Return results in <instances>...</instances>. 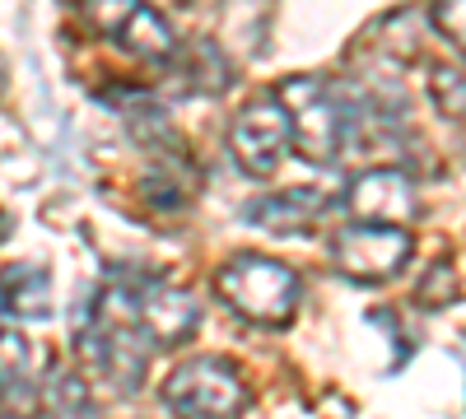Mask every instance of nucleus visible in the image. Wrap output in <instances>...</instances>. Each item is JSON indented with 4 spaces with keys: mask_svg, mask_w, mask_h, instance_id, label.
Segmentation results:
<instances>
[{
    "mask_svg": "<svg viewBox=\"0 0 466 419\" xmlns=\"http://www.w3.org/2000/svg\"><path fill=\"white\" fill-rule=\"evenodd\" d=\"M80 354L112 392H140L149 368V335L140 317V294L131 284H103L94 298V313L80 331Z\"/></svg>",
    "mask_w": 466,
    "mask_h": 419,
    "instance_id": "1",
    "label": "nucleus"
},
{
    "mask_svg": "<svg viewBox=\"0 0 466 419\" xmlns=\"http://www.w3.org/2000/svg\"><path fill=\"white\" fill-rule=\"evenodd\" d=\"M289 131H294V149L308 164H336L345 155V145L355 140V107L350 98L336 94L331 80L322 75H289L276 89Z\"/></svg>",
    "mask_w": 466,
    "mask_h": 419,
    "instance_id": "2",
    "label": "nucleus"
},
{
    "mask_svg": "<svg viewBox=\"0 0 466 419\" xmlns=\"http://www.w3.org/2000/svg\"><path fill=\"white\" fill-rule=\"evenodd\" d=\"M215 289L228 308L252 326H285L299 308V298H303V284L289 265L257 256V252L224 261L219 275H215Z\"/></svg>",
    "mask_w": 466,
    "mask_h": 419,
    "instance_id": "3",
    "label": "nucleus"
},
{
    "mask_svg": "<svg viewBox=\"0 0 466 419\" xmlns=\"http://www.w3.org/2000/svg\"><path fill=\"white\" fill-rule=\"evenodd\" d=\"M164 405L177 419H238L248 392H243V377L224 359H187L168 373Z\"/></svg>",
    "mask_w": 466,
    "mask_h": 419,
    "instance_id": "4",
    "label": "nucleus"
},
{
    "mask_svg": "<svg viewBox=\"0 0 466 419\" xmlns=\"http://www.w3.org/2000/svg\"><path fill=\"white\" fill-rule=\"evenodd\" d=\"M85 19L136 61L173 65L177 56V37L149 0H85Z\"/></svg>",
    "mask_w": 466,
    "mask_h": 419,
    "instance_id": "5",
    "label": "nucleus"
},
{
    "mask_svg": "<svg viewBox=\"0 0 466 419\" xmlns=\"http://www.w3.org/2000/svg\"><path fill=\"white\" fill-rule=\"evenodd\" d=\"M331 261L355 284H387L406 271L410 234L406 228H392V224H350L331 243Z\"/></svg>",
    "mask_w": 466,
    "mask_h": 419,
    "instance_id": "6",
    "label": "nucleus"
},
{
    "mask_svg": "<svg viewBox=\"0 0 466 419\" xmlns=\"http://www.w3.org/2000/svg\"><path fill=\"white\" fill-rule=\"evenodd\" d=\"M289 149H294V131L276 94L248 103L228 126V155L248 177H270L285 164Z\"/></svg>",
    "mask_w": 466,
    "mask_h": 419,
    "instance_id": "7",
    "label": "nucleus"
},
{
    "mask_svg": "<svg viewBox=\"0 0 466 419\" xmlns=\"http://www.w3.org/2000/svg\"><path fill=\"white\" fill-rule=\"evenodd\" d=\"M345 210L355 224L406 228L420 214V196H415V182L401 168H369L345 186Z\"/></svg>",
    "mask_w": 466,
    "mask_h": 419,
    "instance_id": "8",
    "label": "nucleus"
},
{
    "mask_svg": "<svg viewBox=\"0 0 466 419\" xmlns=\"http://www.w3.org/2000/svg\"><path fill=\"white\" fill-rule=\"evenodd\" d=\"M140 294V317H145V335L149 345H182L197 335L201 326V303L191 289L177 284H145Z\"/></svg>",
    "mask_w": 466,
    "mask_h": 419,
    "instance_id": "9",
    "label": "nucleus"
},
{
    "mask_svg": "<svg viewBox=\"0 0 466 419\" xmlns=\"http://www.w3.org/2000/svg\"><path fill=\"white\" fill-rule=\"evenodd\" d=\"M243 214H248V224L266 228V234H280V238L313 234V228L322 224V214H327V196L313 192V186H289V192L252 201Z\"/></svg>",
    "mask_w": 466,
    "mask_h": 419,
    "instance_id": "10",
    "label": "nucleus"
},
{
    "mask_svg": "<svg viewBox=\"0 0 466 419\" xmlns=\"http://www.w3.org/2000/svg\"><path fill=\"white\" fill-rule=\"evenodd\" d=\"M37 396V368H33V345L15 331L0 326V405L28 410Z\"/></svg>",
    "mask_w": 466,
    "mask_h": 419,
    "instance_id": "11",
    "label": "nucleus"
},
{
    "mask_svg": "<svg viewBox=\"0 0 466 419\" xmlns=\"http://www.w3.org/2000/svg\"><path fill=\"white\" fill-rule=\"evenodd\" d=\"M0 298H5V313H15L19 322L52 317V280L43 265H10L0 275Z\"/></svg>",
    "mask_w": 466,
    "mask_h": 419,
    "instance_id": "12",
    "label": "nucleus"
},
{
    "mask_svg": "<svg viewBox=\"0 0 466 419\" xmlns=\"http://www.w3.org/2000/svg\"><path fill=\"white\" fill-rule=\"evenodd\" d=\"M173 65L182 70V85H187V94H219L224 85H228V61L219 56V47L215 43H191V52L187 56H173Z\"/></svg>",
    "mask_w": 466,
    "mask_h": 419,
    "instance_id": "13",
    "label": "nucleus"
},
{
    "mask_svg": "<svg viewBox=\"0 0 466 419\" xmlns=\"http://www.w3.org/2000/svg\"><path fill=\"white\" fill-rule=\"evenodd\" d=\"M424 89H430V103L439 107V117L466 126V65L434 61L424 70Z\"/></svg>",
    "mask_w": 466,
    "mask_h": 419,
    "instance_id": "14",
    "label": "nucleus"
},
{
    "mask_svg": "<svg viewBox=\"0 0 466 419\" xmlns=\"http://www.w3.org/2000/svg\"><path fill=\"white\" fill-rule=\"evenodd\" d=\"M47 410H52L56 419H89V414H94V401H89V392H85L80 377L52 373V401H47Z\"/></svg>",
    "mask_w": 466,
    "mask_h": 419,
    "instance_id": "15",
    "label": "nucleus"
},
{
    "mask_svg": "<svg viewBox=\"0 0 466 419\" xmlns=\"http://www.w3.org/2000/svg\"><path fill=\"white\" fill-rule=\"evenodd\" d=\"M430 19H434V28L448 37V43L466 56V0H434Z\"/></svg>",
    "mask_w": 466,
    "mask_h": 419,
    "instance_id": "16",
    "label": "nucleus"
},
{
    "mask_svg": "<svg viewBox=\"0 0 466 419\" xmlns=\"http://www.w3.org/2000/svg\"><path fill=\"white\" fill-rule=\"evenodd\" d=\"M452 298H457V284H452V265L443 261V265H434V271L424 275V284H420V303H424V308H448Z\"/></svg>",
    "mask_w": 466,
    "mask_h": 419,
    "instance_id": "17",
    "label": "nucleus"
},
{
    "mask_svg": "<svg viewBox=\"0 0 466 419\" xmlns=\"http://www.w3.org/2000/svg\"><path fill=\"white\" fill-rule=\"evenodd\" d=\"M5 228H10V224H5V214H0V238H5Z\"/></svg>",
    "mask_w": 466,
    "mask_h": 419,
    "instance_id": "18",
    "label": "nucleus"
},
{
    "mask_svg": "<svg viewBox=\"0 0 466 419\" xmlns=\"http://www.w3.org/2000/svg\"><path fill=\"white\" fill-rule=\"evenodd\" d=\"M0 85H5V61H0Z\"/></svg>",
    "mask_w": 466,
    "mask_h": 419,
    "instance_id": "19",
    "label": "nucleus"
},
{
    "mask_svg": "<svg viewBox=\"0 0 466 419\" xmlns=\"http://www.w3.org/2000/svg\"><path fill=\"white\" fill-rule=\"evenodd\" d=\"M0 419H19V414H0Z\"/></svg>",
    "mask_w": 466,
    "mask_h": 419,
    "instance_id": "20",
    "label": "nucleus"
},
{
    "mask_svg": "<svg viewBox=\"0 0 466 419\" xmlns=\"http://www.w3.org/2000/svg\"><path fill=\"white\" fill-rule=\"evenodd\" d=\"M0 313H5V298H0Z\"/></svg>",
    "mask_w": 466,
    "mask_h": 419,
    "instance_id": "21",
    "label": "nucleus"
}]
</instances>
